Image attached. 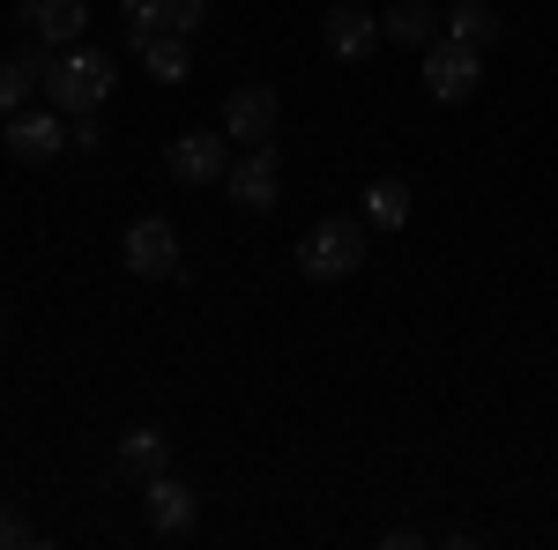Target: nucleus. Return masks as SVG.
Segmentation results:
<instances>
[{
	"label": "nucleus",
	"mask_w": 558,
	"mask_h": 550,
	"mask_svg": "<svg viewBox=\"0 0 558 550\" xmlns=\"http://www.w3.org/2000/svg\"><path fill=\"white\" fill-rule=\"evenodd\" d=\"M120 83V68H112V52H97V45H52L38 68V89L52 97V112H68V120H89L105 97Z\"/></svg>",
	"instance_id": "1"
},
{
	"label": "nucleus",
	"mask_w": 558,
	"mask_h": 550,
	"mask_svg": "<svg viewBox=\"0 0 558 550\" xmlns=\"http://www.w3.org/2000/svg\"><path fill=\"white\" fill-rule=\"evenodd\" d=\"M299 268H305V283H350V276L365 268V223L320 216V223L299 239Z\"/></svg>",
	"instance_id": "2"
},
{
	"label": "nucleus",
	"mask_w": 558,
	"mask_h": 550,
	"mask_svg": "<svg viewBox=\"0 0 558 550\" xmlns=\"http://www.w3.org/2000/svg\"><path fill=\"white\" fill-rule=\"evenodd\" d=\"M425 89L439 97V105H470L476 89H484V52L439 30V38L425 45Z\"/></svg>",
	"instance_id": "3"
},
{
	"label": "nucleus",
	"mask_w": 558,
	"mask_h": 550,
	"mask_svg": "<svg viewBox=\"0 0 558 550\" xmlns=\"http://www.w3.org/2000/svg\"><path fill=\"white\" fill-rule=\"evenodd\" d=\"M165 171H172L179 186H223V171H231V134H179L172 149H165Z\"/></svg>",
	"instance_id": "4"
},
{
	"label": "nucleus",
	"mask_w": 558,
	"mask_h": 550,
	"mask_svg": "<svg viewBox=\"0 0 558 550\" xmlns=\"http://www.w3.org/2000/svg\"><path fill=\"white\" fill-rule=\"evenodd\" d=\"M223 194H231L239 209H254V216L276 209V142H260V149H246V157H231Z\"/></svg>",
	"instance_id": "5"
},
{
	"label": "nucleus",
	"mask_w": 558,
	"mask_h": 550,
	"mask_svg": "<svg viewBox=\"0 0 558 550\" xmlns=\"http://www.w3.org/2000/svg\"><path fill=\"white\" fill-rule=\"evenodd\" d=\"M223 134L246 142V149H260V142L276 134V89L268 83H239L231 97H223Z\"/></svg>",
	"instance_id": "6"
},
{
	"label": "nucleus",
	"mask_w": 558,
	"mask_h": 550,
	"mask_svg": "<svg viewBox=\"0 0 558 550\" xmlns=\"http://www.w3.org/2000/svg\"><path fill=\"white\" fill-rule=\"evenodd\" d=\"M68 142H75V134H68V112H15V120H8L15 164H52Z\"/></svg>",
	"instance_id": "7"
},
{
	"label": "nucleus",
	"mask_w": 558,
	"mask_h": 550,
	"mask_svg": "<svg viewBox=\"0 0 558 550\" xmlns=\"http://www.w3.org/2000/svg\"><path fill=\"white\" fill-rule=\"evenodd\" d=\"M128 268L134 276H179V231L165 216H134L128 223Z\"/></svg>",
	"instance_id": "8"
},
{
	"label": "nucleus",
	"mask_w": 558,
	"mask_h": 550,
	"mask_svg": "<svg viewBox=\"0 0 558 550\" xmlns=\"http://www.w3.org/2000/svg\"><path fill=\"white\" fill-rule=\"evenodd\" d=\"M320 38H328L336 60H365V52L380 45V15H373V8H357V0H336V8H328V23H320Z\"/></svg>",
	"instance_id": "9"
},
{
	"label": "nucleus",
	"mask_w": 558,
	"mask_h": 550,
	"mask_svg": "<svg viewBox=\"0 0 558 550\" xmlns=\"http://www.w3.org/2000/svg\"><path fill=\"white\" fill-rule=\"evenodd\" d=\"M142 499H149V521H157V536H186V528H194V513H202V499L179 484L172 468L142 476Z\"/></svg>",
	"instance_id": "10"
},
{
	"label": "nucleus",
	"mask_w": 558,
	"mask_h": 550,
	"mask_svg": "<svg viewBox=\"0 0 558 550\" xmlns=\"http://www.w3.org/2000/svg\"><path fill=\"white\" fill-rule=\"evenodd\" d=\"M23 23L38 30V45H83L89 8L83 0H23Z\"/></svg>",
	"instance_id": "11"
},
{
	"label": "nucleus",
	"mask_w": 558,
	"mask_h": 550,
	"mask_svg": "<svg viewBox=\"0 0 558 550\" xmlns=\"http://www.w3.org/2000/svg\"><path fill=\"white\" fill-rule=\"evenodd\" d=\"M439 30H447V38H462V45H476V52H492L507 23H499V8H492V0H454V8L439 15Z\"/></svg>",
	"instance_id": "12"
},
{
	"label": "nucleus",
	"mask_w": 558,
	"mask_h": 550,
	"mask_svg": "<svg viewBox=\"0 0 558 550\" xmlns=\"http://www.w3.org/2000/svg\"><path fill=\"white\" fill-rule=\"evenodd\" d=\"M134 52H142V68H149L157 83H186V75H194V45L179 38V30H149Z\"/></svg>",
	"instance_id": "13"
},
{
	"label": "nucleus",
	"mask_w": 558,
	"mask_h": 550,
	"mask_svg": "<svg viewBox=\"0 0 558 550\" xmlns=\"http://www.w3.org/2000/svg\"><path fill=\"white\" fill-rule=\"evenodd\" d=\"M380 30L395 45H417V52H425L432 38H439V8H425V0H402V8H387L380 15Z\"/></svg>",
	"instance_id": "14"
},
{
	"label": "nucleus",
	"mask_w": 558,
	"mask_h": 550,
	"mask_svg": "<svg viewBox=\"0 0 558 550\" xmlns=\"http://www.w3.org/2000/svg\"><path fill=\"white\" fill-rule=\"evenodd\" d=\"M120 468H128V476H157V468H172V439L149 431V424L128 431V439H120Z\"/></svg>",
	"instance_id": "15"
},
{
	"label": "nucleus",
	"mask_w": 558,
	"mask_h": 550,
	"mask_svg": "<svg viewBox=\"0 0 558 550\" xmlns=\"http://www.w3.org/2000/svg\"><path fill=\"white\" fill-rule=\"evenodd\" d=\"M365 223L402 231V223H410V186H402V179H373V186H365Z\"/></svg>",
	"instance_id": "16"
},
{
	"label": "nucleus",
	"mask_w": 558,
	"mask_h": 550,
	"mask_svg": "<svg viewBox=\"0 0 558 550\" xmlns=\"http://www.w3.org/2000/svg\"><path fill=\"white\" fill-rule=\"evenodd\" d=\"M120 15H128V38L142 45L149 30H165V23H172V0H120Z\"/></svg>",
	"instance_id": "17"
},
{
	"label": "nucleus",
	"mask_w": 558,
	"mask_h": 550,
	"mask_svg": "<svg viewBox=\"0 0 558 550\" xmlns=\"http://www.w3.org/2000/svg\"><path fill=\"white\" fill-rule=\"evenodd\" d=\"M31 89H38V75H31L23 60H0V112H15V105H23Z\"/></svg>",
	"instance_id": "18"
},
{
	"label": "nucleus",
	"mask_w": 558,
	"mask_h": 550,
	"mask_svg": "<svg viewBox=\"0 0 558 550\" xmlns=\"http://www.w3.org/2000/svg\"><path fill=\"white\" fill-rule=\"evenodd\" d=\"M202 23H209V0H172V23H165V30H179V38H194Z\"/></svg>",
	"instance_id": "19"
},
{
	"label": "nucleus",
	"mask_w": 558,
	"mask_h": 550,
	"mask_svg": "<svg viewBox=\"0 0 558 550\" xmlns=\"http://www.w3.org/2000/svg\"><path fill=\"white\" fill-rule=\"evenodd\" d=\"M15 543H31V528H23V521H15V513L0 506V550H15Z\"/></svg>",
	"instance_id": "20"
},
{
	"label": "nucleus",
	"mask_w": 558,
	"mask_h": 550,
	"mask_svg": "<svg viewBox=\"0 0 558 550\" xmlns=\"http://www.w3.org/2000/svg\"><path fill=\"white\" fill-rule=\"evenodd\" d=\"M0 335H8V320H0Z\"/></svg>",
	"instance_id": "21"
}]
</instances>
